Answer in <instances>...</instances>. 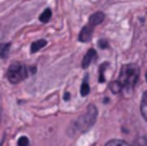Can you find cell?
Returning a JSON list of instances; mask_svg holds the SVG:
<instances>
[{"label":"cell","instance_id":"obj_7","mask_svg":"<svg viewBox=\"0 0 147 146\" xmlns=\"http://www.w3.org/2000/svg\"><path fill=\"white\" fill-rule=\"evenodd\" d=\"M46 45H47V42H46L45 39L36 40L34 43H32V46H30V52H32V53H36V52H39L42 48H45Z\"/></svg>","mask_w":147,"mask_h":146},{"label":"cell","instance_id":"obj_17","mask_svg":"<svg viewBox=\"0 0 147 146\" xmlns=\"http://www.w3.org/2000/svg\"><path fill=\"white\" fill-rule=\"evenodd\" d=\"M98 46H100L101 49H106L109 45H107V42H106V40H100V42H98Z\"/></svg>","mask_w":147,"mask_h":146},{"label":"cell","instance_id":"obj_16","mask_svg":"<svg viewBox=\"0 0 147 146\" xmlns=\"http://www.w3.org/2000/svg\"><path fill=\"white\" fill-rule=\"evenodd\" d=\"M136 146H147V139L146 138H139L136 141Z\"/></svg>","mask_w":147,"mask_h":146},{"label":"cell","instance_id":"obj_12","mask_svg":"<svg viewBox=\"0 0 147 146\" xmlns=\"http://www.w3.org/2000/svg\"><path fill=\"white\" fill-rule=\"evenodd\" d=\"M39 19H40V22H42V23H47L50 19H51V10H50V9H46V10L40 14V17H39Z\"/></svg>","mask_w":147,"mask_h":146},{"label":"cell","instance_id":"obj_5","mask_svg":"<svg viewBox=\"0 0 147 146\" xmlns=\"http://www.w3.org/2000/svg\"><path fill=\"white\" fill-rule=\"evenodd\" d=\"M103 20H104V13H103V12H96V13H93V14L90 16V19H89V26L94 27V26L100 24Z\"/></svg>","mask_w":147,"mask_h":146},{"label":"cell","instance_id":"obj_15","mask_svg":"<svg viewBox=\"0 0 147 146\" xmlns=\"http://www.w3.org/2000/svg\"><path fill=\"white\" fill-rule=\"evenodd\" d=\"M17 145H19V146H29V138H26V136H22V138H19V141H17Z\"/></svg>","mask_w":147,"mask_h":146},{"label":"cell","instance_id":"obj_11","mask_svg":"<svg viewBox=\"0 0 147 146\" xmlns=\"http://www.w3.org/2000/svg\"><path fill=\"white\" fill-rule=\"evenodd\" d=\"M89 92H90V86H89V76H86V77H84V80H83V83H82V90H80V93H82V96H87V95H89Z\"/></svg>","mask_w":147,"mask_h":146},{"label":"cell","instance_id":"obj_10","mask_svg":"<svg viewBox=\"0 0 147 146\" xmlns=\"http://www.w3.org/2000/svg\"><path fill=\"white\" fill-rule=\"evenodd\" d=\"M10 48H11V45H10L9 42L0 45V57H1V59H6V57H7V54H9V52H10Z\"/></svg>","mask_w":147,"mask_h":146},{"label":"cell","instance_id":"obj_1","mask_svg":"<svg viewBox=\"0 0 147 146\" xmlns=\"http://www.w3.org/2000/svg\"><path fill=\"white\" fill-rule=\"evenodd\" d=\"M139 76H140V69L139 66L133 65V63H129V65H124L121 69H120V83L123 85V88L126 89H131L134 88V85L137 83L139 80Z\"/></svg>","mask_w":147,"mask_h":146},{"label":"cell","instance_id":"obj_2","mask_svg":"<svg viewBox=\"0 0 147 146\" xmlns=\"http://www.w3.org/2000/svg\"><path fill=\"white\" fill-rule=\"evenodd\" d=\"M96 119H97V107L94 105H90L84 115L80 116V119L76 122V128L79 132H87L94 123H96Z\"/></svg>","mask_w":147,"mask_h":146},{"label":"cell","instance_id":"obj_9","mask_svg":"<svg viewBox=\"0 0 147 146\" xmlns=\"http://www.w3.org/2000/svg\"><path fill=\"white\" fill-rule=\"evenodd\" d=\"M140 110H142V115H143L144 120L147 122V92H144V95H143L142 105H140Z\"/></svg>","mask_w":147,"mask_h":146},{"label":"cell","instance_id":"obj_4","mask_svg":"<svg viewBox=\"0 0 147 146\" xmlns=\"http://www.w3.org/2000/svg\"><path fill=\"white\" fill-rule=\"evenodd\" d=\"M94 59H96V50L94 49H90L87 53H86V56H84V59H83V63H82V67L83 69H87L93 62H94Z\"/></svg>","mask_w":147,"mask_h":146},{"label":"cell","instance_id":"obj_18","mask_svg":"<svg viewBox=\"0 0 147 146\" xmlns=\"http://www.w3.org/2000/svg\"><path fill=\"white\" fill-rule=\"evenodd\" d=\"M27 72H29V73H32V75H33V73H36V66L29 67V69H27Z\"/></svg>","mask_w":147,"mask_h":146},{"label":"cell","instance_id":"obj_14","mask_svg":"<svg viewBox=\"0 0 147 146\" xmlns=\"http://www.w3.org/2000/svg\"><path fill=\"white\" fill-rule=\"evenodd\" d=\"M106 146H130L127 142H124V141H120V139H113V141H110L109 143Z\"/></svg>","mask_w":147,"mask_h":146},{"label":"cell","instance_id":"obj_6","mask_svg":"<svg viewBox=\"0 0 147 146\" xmlns=\"http://www.w3.org/2000/svg\"><path fill=\"white\" fill-rule=\"evenodd\" d=\"M92 33H93V27L89 26V24L84 26V27L82 29L80 35H79V40H80V42H89L90 37H92Z\"/></svg>","mask_w":147,"mask_h":146},{"label":"cell","instance_id":"obj_19","mask_svg":"<svg viewBox=\"0 0 147 146\" xmlns=\"http://www.w3.org/2000/svg\"><path fill=\"white\" fill-rule=\"evenodd\" d=\"M70 99V93L67 92V93H64V100H69Z\"/></svg>","mask_w":147,"mask_h":146},{"label":"cell","instance_id":"obj_8","mask_svg":"<svg viewBox=\"0 0 147 146\" xmlns=\"http://www.w3.org/2000/svg\"><path fill=\"white\" fill-rule=\"evenodd\" d=\"M121 89H123V85L120 83V80H114V82L110 83V90H111L114 95L121 93Z\"/></svg>","mask_w":147,"mask_h":146},{"label":"cell","instance_id":"obj_20","mask_svg":"<svg viewBox=\"0 0 147 146\" xmlns=\"http://www.w3.org/2000/svg\"><path fill=\"white\" fill-rule=\"evenodd\" d=\"M146 82H147V73H146Z\"/></svg>","mask_w":147,"mask_h":146},{"label":"cell","instance_id":"obj_3","mask_svg":"<svg viewBox=\"0 0 147 146\" xmlns=\"http://www.w3.org/2000/svg\"><path fill=\"white\" fill-rule=\"evenodd\" d=\"M29 76V72H27V67L20 63V62H14L10 65L9 70H7V79L10 83L13 85H17L20 82H23L26 77Z\"/></svg>","mask_w":147,"mask_h":146},{"label":"cell","instance_id":"obj_13","mask_svg":"<svg viewBox=\"0 0 147 146\" xmlns=\"http://www.w3.org/2000/svg\"><path fill=\"white\" fill-rule=\"evenodd\" d=\"M107 66H109V63L100 65V69H98V82H100V83H103V82L106 80V77H104V70L107 69Z\"/></svg>","mask_w":147,"mask_h":146}]
</instances>
